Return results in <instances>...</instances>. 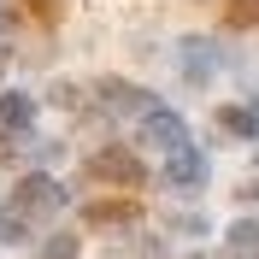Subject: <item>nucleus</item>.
I'll use <instances>...</instances> for the list:
<instances>
[{
  "mask_svg": "<svg viewBox=\"0 0 259 259\" xmlns=\"http://www.w3.org/2000/svg\"><path fill=\"white\" fill-rule=\"evenodd\" d=\"M142 142L159 147V153H177V147H189V124H183L177 112H142Z\"/></svg>",
  "mask_w": 259,
  "mask_h": 259,
  "instance_id": "3",
  "label": "nucleus"
},
{
  "mask_svg": "<svg viewBox=\"0 0 259 259\" xmlns=\"http://www.w3.org/2000/svg\"><path fill=\"white\" fill-rule=\"evenodd\" d=\"M95 177H106V183H124V189H142L147 183V165L136 159V153H124V147H100L95 159Z\"/></svg>",
  "mask_w": 259,
  "mask_h": 259,
  "instance_id": "2",
  "label": "nucleus"
},
{
  "mask_svg": "<svg viewBox=\"0 0 259 259\" xmlns=\"http://www.w3.org/2000/svg\"><path fill=\"white\" fill-rule=\"evenodd\" d=\"M100 100H106V112H153L142 89H130V82H118V77L100 82Z\"/></svg>",
  "mask_w": 259,
  "mask_h": 259,
  "instance_id": "5",
  "label": "nucleus"
},
{
  "mask_svg": "<svg viewBox=\"0 0 259 259\" xmlns=\"http://www.w3.org/2000/svg\"><path fill=\"white\" fill-rule=\"evenodd\" d=\"M89 218H95V224H118V218H136V206H112V200H95V206H89Z\"/></svg>",
  "mask_w": 259,
  "mask_h": 259,
  "instance_id": "11",
  "label": "nucleus"
},
{
  "mask_svg": "<svg viewBox=\"0 0 259 259\" xmlns=\"http://www.w3.org/2000/svg\"><path fill=\"white\" fill-rule=\"evenodd\" d=\"M218 124H224L230 136H242V142H253V136H259V112H247V106H224Z\"/></svg>",
  "mask_w": 259,
  "mask_h": 259,
  "instance_id": "7",
  "label": "nucleus"
},
{
  "mask_svg": "<svg viewBox=\"0 0 259 259\" xmlns=\"http://www.w3.org/2000/svg\"><path fill=\"white\" fill-rule=\"evenodd\" d=\"M230 18H236V24H259V0H236Z\"/></svg>",
  "mask_w": 259,
  "mask_h": 259,
  "instance_id": "13",
  "label": "nucleus"
},
{
  "mask_svg": "<svg viewBox=\"0 0 259 259\" xmlns=\"http://www.w3.org/2000/svg\"><path fill=\"white\" fill-rule=\"evenodd\" d=\"M183 71H189V77H212V48L206 41H183Z\"/></svg>",
  "mask_w": 259,
  "mask_h": 259,
  "instance_id": "8",
  "label": "nucleus"
},
{
  "mask_svg": "<svg viewBox=\"0 0 259 259\" xmlns=\"http://www.w3.org/2000/svg\"><path fill=\"white\" fill-rule=\"evenodd\" d=\"M0 77H6V59H0Z\"/></svg>",
  "mask_w": 259,
  "mask_h": 259,
  "instance_id": "14",
  "label": "nucleus"
},
{
  "mask_svg": "<svg viewBox=\"0 0 259 259\" xmlns=\"http://www.w3.org/2000/svg\"><path fill=\"white\" fill-rule=\"evenodd\" d=\"M41 259H77V242L71 236H48L41 242Z\"/></svg>",
  "mask_w": 259,
  "mask_h": 259,
  "instance_id": "12",
  "label": "nucleus"
},
{
  "mask_svg": "<svg viewBox=\"0 0 259 259\" xmlns=\"http://www.w3.org/2000/svg\"><path fill=\"white\" fill-rule=\"evenodd\" d=\"M30 118H35V100L30 95H18V89L0 95V124H6V130H30Z\"/></svg>",
  "mask_w": 259,
  "mask_h": 259,
  "instance_id": "6",
  "label": "nucleus"
},
{
  "mask_svg": "<svg viewBox=\"0 0 259 259\" xmlns=\"http://www.w3.org/2000/svg\"><path fill=\"white\" fill-rule=\"evenodd\" d=\"M230 247H236V253L259 247V218H242V224H230Z\"/></svg>",
  "mask_w": 259,
  "mask_h": 259,
  "instance_id": "10",
  "label": "nucleus"
},
{
  "mask_svg": "<svg viewBox=\"0 0 259 259\" xmlns=\"http://www.w3.org/2000/svg\"><path fill=\"white\" fill-rule=\"evenodd\" d=\"M12 206L24 212V218H53V212L65 206V189H59V177H48V171H30V177L18 183Z\"/></svg>",
  "mask_w": 259,
  "mask_h": 259,
  "instance_id": "1",
  "label": "nucleus"
},
{
  "mask_svg": "<svg viewBox=\"0 0 259 259\" xmlns=\"http://www.w3.org/2000/svg\"><path fill=\"white\" fill-rule=\"evenodd\" d=\"M0 236H6V242H24V236H30V218H24L12 200H6V212H0Z\"/></svg>",
  "mask_w": 259,
  "mask_h": 259,
  "instance_id": "9",
  "label": "nucleus"
},
{
  "mask_svg": "<svg viewBox=\"0 0 259 259\" xmlns=\"http://www.w3.org/2000/svg\"><path fill=\"white\" fill-rule=\"evenodd\" d=\"M165 183L171 189H200L206 183V159H200V147H177V153H165Z\"/></svg>",
  "mask_w": 259,
  "mask_h": 259,
  "instance_id": "4",
  "label": "nucleus"
}]
</instances>
